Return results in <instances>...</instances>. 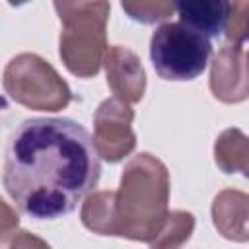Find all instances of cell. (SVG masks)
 I'll use <instances>...</instances> for the list:
<instances>
[{
	"mask_svg": "<svg viewBox=\"0 0 249 249\" xmlns=\"http://www.w3.org/2000/svg\"><path fill=\"white\" fill-rule=\"evenodd\" d=\"M179 21L204 37H218L228 29L231 4L226 0H195L175 4Z\"/></svg>",
	"mask_w": 249,
	"mask_h": 249,
	"instance_id": "cell-3",
	"label": "cell"
},
{
	"mask_svg": "<svg viewBox=\"0 0 249 249\" xmlns=\"http://www.w3.org/2000/svg\"><path fill=\"white\" fill-rule=\"evenodd\" d=\"M99 175L95 142L72 119H25L6 140L4 189L16 208L33 220L70 214L97 187Z\"/></svg>",
	"mask_w": 249,
	"mask_h": 249,
	"instance_id": "cell-1",
	"label": "cell"
},
{
	"mask_svg": "<svg viewBox=\"0 0 249 249\" xmlns=\"http://www.w3.org/2000/svg\"><path fill=\"white\" fill-rule=\"evenodd\" d=\"M210 54V39L181 21L161 23L150 39V60L161 80L187 82L198 78Z\"/></svg>",
	"mask_w": 249,
	"mask_h": 249,
	"instance_id": "cell-2",
	"label": "cell"
}]
</instances>
